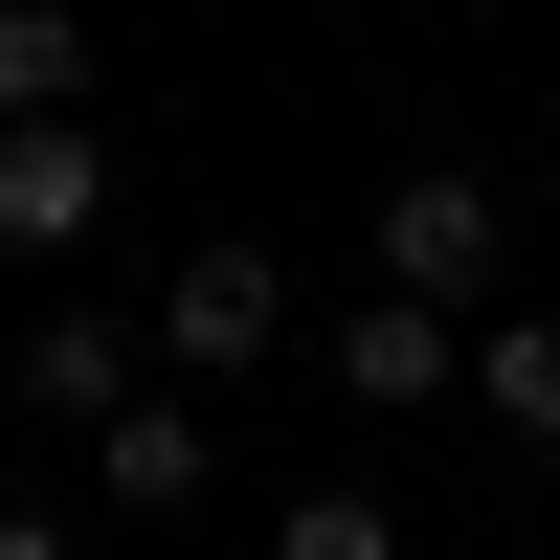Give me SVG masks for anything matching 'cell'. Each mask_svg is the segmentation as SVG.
Returning a JSON list of instances; mask_svg holds the SVG:
<instances>
[{
    "instance_id": "6da1fadb",
    "label": "cell",
    "mask_w": 560,
    "mask_h": 560,
    "mask_svg": "<svg viewBox=\"0 0 560 560\" xmlns=\"http://www.w3.org/2000/svg\"><path fill=\"white\" fill-rule=\"evenodd\" d=\"M0 247H23V269L113 247V135H90V113H0Z\"/></svg>"
},
{
    "instance_id": "7a4b0ae2",
    "label": "cell",
    "mask_w": 560,
    "mask_h": 560,
    "mask_svg": "<svg viewBox=\"0 0 560 560\" xmlns=\"http://www.w3.org/2000/svg\"><path fill=\"white\" fill-rule=\"evenodd\" d=\"M359 247H382L404 292H448V314H471L493 269H516V202H493L471 158H427V179H382V224H359Z\"/></svg>"
},
{
    "instance_id": "3957f363",
    "label": "cell",
    "mask_w": 560,
    "mask_h": 560,
    "mask_svg": "<svg viewBox=\"0 0 560 560\" xmlns=\"http://www.w3.org/2000/svg\"><path fill=\"white\" fill-rule=\"evenodd\" d=\"M269 337H292V269H269V247H179L158 269V359H179V382H247Z\"/></svg>"
},
{
    "instance_id": "277c9868",
    "label": "cell",
    "mask_w": 560,
    "mask_h": 560,
    "mask_svg": "<svg viewBox=\"0 0 560 560\" xmlns=\"http://www.w3.org/2000/svg\"><path fill=\"white\" fill-rule=\"evenodd\" d=\"M90 493H113V516H202V493H224V427H202V382H179V359L90 427Z\"/></svg>"
},
{
    "instance_id": "5b68a950",
    "label": "cell",
    "mask_w": 560,
    "mask_h": 560,
    "mask_svg": "<svg viewBox=\"0 0 560 560\" xmlns=\"http://www.w3.org/2000/svg\"><path fill=\"white\" fill-rule=\"evenodd\" d=\"M337 404H382V427H404V404H471V314L382 269V292L337 314Z\"/></svg>"
},
{
    "instance_id": "8992f818",
    "label": "cell",
    "mask_w": 560,
    "mask_h": 560,
    "mask_svg": "<svg viewBox=\"0 0 560 560\" xmlns=\"http://www.w3.org/2000/svg\"><path fill=\"white\" fill-rule=\"evenodd\" d=\"M135 382H158V314H113V292H45V337H23V404H45V427H113Z\"/></svg>"
},
{
    "instance_id": "52a82bcc",
    "label": "cell",
    "mask_w": 560,
    "mask_h": 560,
    "mask_svg": "<svg viewBox=\"0 0 560 560\" xmlns=\"http://www.w3.org/2000/svg\"><path fill=\"white\" fill-rule=\"evenodd\" d=\"M471 404L516 448H560V314H493V337H471Z\"/></svg>"
},
{
    "instance_id": "ba28073f",
    "label": "cell",
    "mask_w": 560,
    "mask_h": 560,
    "mask_svg": "<svg viewBox=\"0 0 560 560\" xmlns=\"http://www.w3.org/2000/svg\"><path fill=\"white\" fill-rule=\"evenodd\" d=\"M0 113H90V23L68 0H0Z\"/></svg>"
},
{
    "instance_id": "9c48e42d",
    "label": "cell",
    "mask_w": 560,
    "mask_h": 560,
    "mask_svg": "<svg viewBox=\"0 0 560 560\" xmlns=\"http://www.w3.org/2000/svg\"><path fill=\"white\" fill-rule=\"evenodd\" d=\"M269 560H404V516H382V493H359V471H314L292 516H269Z\"/></svg>"
},
{
    "instance_id": "30bf717a",
    "label": "cell",
    "mask_w": 560,
    "mask_h": 560,
    "mask_svg": "<svg viewBox=\"0 0 560 560\" xmlns=\"http://www.w3.org/2000/svg\"><path fill=\"white\" fill-rule=\"evenodd\" d=\"M0 560H68V516H0Z\"/></svg>"
}]
</instances>
